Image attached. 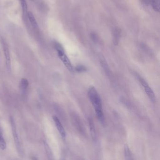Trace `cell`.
<instances>
[{"label": "cell", "instance_id": "cell-11", "mask_svg": "<svg viewBox=\"0 0 160 160\" xmlns=\"http://www.w3.org/2000/svg\"><path fill=\"white\" fill-rule=\"evenodd\" d=\"M149 4L152 6V8L155 11L159 12L160 1L159 0H150Z\"/></svg>", "mask_w": 160, "mask_h": 160}, {"label": "cell", "instance_id": "cell-3", "mask_svg": "<svg viewBox=\"0 0 160 160\" xmlns=\"http://www.w3.org/2000/svg\"><path fill=\"white\" fill-rule=\"evenodd\" d=\"M10 125H11V129H12V134H13V138H14V142L15 145H16L17 150L18 153L21 152V146L19 138L17 132V127H16V123L13 117L10 116L9 118Z\"/></svg>", "mask_w": 160, "mask_h": 160}, {"label": "cell", "instance_id": "cell-5", "mask_svg": "<svg viewBox=\"0 0 160 160\" xmlns=\"http://www.w3.org/2000/svg\"><path fill=\"white\" fill-rule=\"evenodd\" d=\"M53 119L54 121L55 126H56L59 133L61 135V137L63 139H65L66 137L65 131V128L63 127L61 121H60L58 117L55 115L53 116Z\"/></svg>", "mask_w": 160, "mask_h": 160}, {"label": "cell", "instance_id": "cell-10", "mask_svg": "<svg viewBox=\"0 0 160 160\" xmlns=\"http://www.w3.org/2000/svg\"><path fill=\"white\" fill-rule=\"evenodd\" d=\"M121 35V31L118 28H116L114 31V44L117 45Z\"/></svg>", "mask_w": 160, "mask_h": 160}, {"label": "cell", "instance_id": "cell-12", "mask_svg": "<svg viewBox=\"0 0 160 160\" xmlns=\"http://www.w3.org/2000/svg\"><path fill=\"white\" fill-rule=\"evenodd\" d=\"M125 155L126 160H133L132 158L131 153L129 147L126 144L125 146Z\"/></svg>", "mask_w": 160, "mask_h": 160}, {"label": "cell", "instance_id": "cell-1", "mask_svg": "<svg viewBox=\"0 0 160 160\" xmlns=\"http://www.w3.org/2000/svg\"><path fill=\"white\" fill-rule=\"evenodd\" d=\"M88 96L91 103L94 106L99 120L103 126H106V120L102 111L101 99L96 89L93 86H90L88 88Z\"/></svg>", "mask_w": 160, "mask_h": 160}, {"label": "cell", "instance_id": "cell-8", "mask_svg": "<svg viewBox=\"0 0 160 160\" xmlns=\"http://www.w3.org/2000/svg\"><path fill=\"white\" fill-rule=\"evenodd\" d=\"M88 122H89L91 138L93 141H95L96 139V133L95 128L94 122L91 118H89Z\"/></svg>", "mask_w": 160, "mask_h": 160}, {"label": "cell", "instance_id": "cell-17", "mask_svg": "<svg viewBox=\"0 0 160 160\" xmlns=\"http://www.w3.org/2000/svg\"><path fill=\"white\" fill-rule=\"evenodd\" d=\"M140 1L145 4L148 5L150 3V0H140Z\"/></svg>", "mask_w": 160, "mask_h": 160}, {"label": "cell", "instance_id": "cell-18", "mask_svg": "<svg viewBox=\"0 0 160 160\" xmlns=\"http://www.w3.org/2000/svg\"><path fill=\"white\" fill-rule=\"evenodd\" d=\"M32 160H38L37 158H35V157H33V159H32Z\"/></svg>", "mask_w": 160, "mask_h": 160}, {"label": "cell", "instance_id": "cell-15", "mask_svg": "<svg viewBox=\"0 0 160 160\" xmlns=\"http://www.w3.org/2000/svg\"><path fill=\"white\" fill-rule=\"evenodd\" d=\"M23 11L24 14H26L27 11V4L26 0H20Z\"/></svg>", "mask_w": 160, "mask_h": 160}, {"label": "cell", "instance_id": "cell-16", "mask_svg": "<svg viewBox=\"0 0 160 160\" xmlns=\"http://www.w3.org/2000/svg\"><path fill=\"white\" fill-rule=\"evenodd\" d=\"M75 70L77 72L79 73H82L86 71V68L83 65H80L77 66L75 68Z\"/></svg>", "mask_w": 160, "mask_h": 160}, {"label": "cell", "instance_id": "cell-7", "mask_svg": "<svg viewBox=\"0 0 160 160\" xmlns=\"http://www.w3.org/2000/svg\"><path fill=\"white\" fill-rule=\"evenodd\" d=\"M98 58L102 68L105 70L106 73H109V68L108 63H107V61H106V59H105V57L103 56V54H101V53H99Z\"/></svg>", "mask_w": 160, "mask_h": 160}, {"label": "cell", "instance_id": "cell-4", "mask_svg": "<svg viewBox=\"0 0 160 160\" xmlns=\"http://www.w3.org/2000/svg\"><path fill=\"white\" fill-rule=\"evenodd\" d=\"M2 45H3L4 54L5 57L7 69L8 72H10L11 71V60H10L9 49H8L7 44L3 39H2Z\"/></svg>", "mask_w": 160, "mask_h": 160}, {"label": "cell", "instance_id": "cell-6", "mask_svg": "<svg viewBox=\"0 0 160 160\" xmlns=\"http://www.w3.org/2000/svg\"><path fill=\"white\" fill-rule=\"evenodd\" d=\"M144 87L145 91L147 95L151 101L152 102L155 103L156 102V96H155V93L152 88L148 86V84L145 86Z\"/></svg>", "mask_w": 160, "mask_h": 160}, {"label": "cell", "instance_id": "cell-2", "mask_svg": "<svg viewBox=\"0 0 160 160\" xmlns=\"http://www.w3.org/2000/svg\"><path fill=\"white\" fill-rule=\"evenodd\" d=\"M54 47L57 51L58 57H59L60 60L62 61L65 66L68 69L69 71H70L71 73H73L74 72V68L69 59L68 58L67 55L65 54L62 46L59 43H55L54 44Z\"/></svg>", "mask_w": 160, "mask_h": 160}, {"label": "cell", "instance_id": "cell-9", "mask_svg": "<svg viewBox=\"0 0 160 160\" xmlns=\"http://www.w3.org/2000/svg\"><path fill=\"white\" fill-rule=\"evenodd\" d=\"M27 17L29 19V21L31 22V24L34 28H36L38 27V24L37 23L35 17H34V14L31 12H27Z\"/></svg>", "mask_w": 160, "mask_h": 160}, {"label": "cell", "instance_id": "cell-13", "mask_svg": "<svg viewBox=\"0 0 160 160\" xmlns=\"http://www.w3.org/2000/svg\"><path fill=\"white\" fill-rule=\"evenodd\" d=\"M29 85V82L26 78L22 79L20 82V88L23 92H25Z\"/></svg>", "mask_w": 160, "mask_h": 160}, {"label": "cell", "instance_id": "cell-14", "mask_svg": "<svg viewBox=\"0 0 160 160\" xmlns=\"http://www.w3.org/2000/svg\"><path fill=\"white\" fill-rule=\"evenodd\" d=\"M7 144L3 136V133L0 131V148L2 150H4L6 148Z\"/></svg>", "mask_w": 160, "mask_h": 160}]
</instances>
